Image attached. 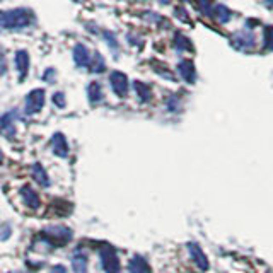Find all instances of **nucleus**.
Listing matches in <instances>:
<instances>
[{
    "instance_id": "nucleus-12",
    "label": "nucleus",
    "mask_w": 273,
    "mask_h": 273,
    "mask_svg": "<svg viewBox=\"0 0 273 273\" xmlns=\"http://www.w3.org/2000/svg\"><path fill=\"white\" fill-rule=\"evenodd\" d=\"M53 150H55L56 155H60V157H67L68 155V143L65 140V136H63L62 134H55L53 135Z\"/></svg>"
},
{
    "instance_id": "nucleus-3",
    "label": "nucleus",
    "mask_w": 273,
    "mask_h": 273,
    "mask_svg": "<svg viewBox=\"0 0 273 273\" xmlns=\"http://www.w3.org/2000/svg\"><path fill=\"white\" fill-rule=\"evenodd\" d=\"M101 255V263H102V268H104L106 273H120L121 268H120V260H118V255L113 248L109 246H104V248L99 251Z\"/></svg>"
},
{
    "instance_id": "nucleus-7",
    "label": "nucleus",
    "mask_w": 273,
    "mask_h": 273,
    "mask_svg": "<svg viewBox=\"0 0 273 273\" xmlns=\"http://www.w3.org/2000/svg\"><path fill=\"white\" fill-rule=\"evenodd\" d=\"M16 116H17L16 111H10L0 118V135L7 136V138H12L14 134H16V127H14Z\"/></svg>"
},
{
    "instance_id": "nucleus-15",
    "label": "nucleus",
    "mask_w": 273,
    "mask_h": 273,
    "mask_svg": "<svg viewBox=\"0 0 273 273\" xmlns=\"http://www.w3.org/2000/svg\"><path fill=\"white\" fill-rule=\"evenodd\" d=\"M87 96H89V101L92 104H96V102H99L102 99V87L99 82H91L87 86Z\"/></svg>"
},
{
    "instance_id": "nucleus-20",
    "label": "nucleus",
    "mask_w": 273,
    "mask_h": 273,
    "mask_svg": "<svg viewBox=\"0 0 273 273\" xmlns=\"http://www.w3.org/2000/svg\"><path fill=\"white\" fill-rule=\"evenodd\" d=\"M214 14H215V17H217L221 22H227L230 19L229 9H227V7H224V5H217V9H215Z\"/></svg>"
},
{
    "instance_id": "nucleus-13",
    "label": "nucleus",
    "mask_w": 273,
    "mask_h": 273,
    "mask_svg": "<svg viewBox=\"0 0 273 273\" xmlns=\"http://www.w3.org/2000/svg\"><path fill=\"white\" fill-rule=\"evenodd\" d=\"M128 268H130V273H152V270H150V267H149V263H147V261L143 260L142 256H134V258H132Z\"/></svg>"
},
{
    "instance_id": "nucleus-16",
    "label": "nucleus",
    "mask_w": 273,
    "mask_h": 273,
    "mask_svg": "<svg viewBox=\"0 0 273 273\" xmlns=\"http://www.w3.org/2000/svg\"><path fill=\"white\" fill-rule=\"evenodd\" d=\"M72 268H74V273H87V256L77 253L72 258Z\"/></svg>"
},
{
    "instance_id": "nucleus-5",
    "label": "nucleus",
    "mask_w": 273,
    "mask_h": 273,
    "mask_svg": "<svg viewBox=\"0 0 273 273\" xmlns=\"http://www.w3.org/2000/svg\"><path fill=\"white\" fill-rule=\"evenodd\" d=\"M188 253H189V258L193 260V263L196 265V268L198 270H202V272H207L208 270V258H207V255L203 253V249L200 248L196 242H188Z\"/></svg>"
},
{
    "instance_id": "nucleus-2",
    "label": "nucleus",
    "mask_w": 273,
    "mask_h": 273,
    "mask_svg": "<svg viewBox=\"0 0 273 273\" xmlns=\"http://www.w3.org/2000/svg\"><path fill=\"white\" fill-rule=\"evenodd\" d=\"M43 237H45V241L50 242V246H56V244L63 246L72 239V230L63 226H53L45 230Z\"/></svg>"
},
{
    "instance_id": "nucleus-26",
    "label": "nucleus",
    "mask_w": 273,
    "mask_h": 273,
    "mask_svg": "<svg viewBox=\"0 0 273 273\" xmlns=\"http://www.w3.org/2000/svg\"><path fill=\"white\" fill-rule=\"evenodd\" d=\"M3 162V154H2V150H0V164Z\"/></svg>"
},
{
    "instance_id": "nucleus-25",
    "label": "nucleus",
    "mask_w": 273,
    "mask_h": 273,
    "mask_svg": "<svg viewBox=\"0 0 273 273\" xmlns=\"http://www.w3.org/2000/svg\"><path fill=\"white\" fill-rule=\"evenodd\" d=\"M5 68H7V65H5V58H3V56L0 55V74H5Z\"/></svg>"
},
{
    "instance_id": "nucleus-1",
    "label": "nucleus",
    "mask_w": 273,
    "mask_h": 273,
    "mask_svg": "<svg viewBox=\"0 0 273 273\" xmlns=\"http://www.w3.org/2000/svg\"><path fill=\"white\" fill-rule=\"evenodd\" d=\"M33 22V12L28 9L0 10V29H21Z\"/></svg>"
},
{
    "instance_id": "nucleus-19",
    "label": "nucleus",
    "mask_w": 273,
    "mask_h": 273,
    "mask_svg": "<svg viewBox=\"0 0 273 273\" xmlns=\"http://www.w3.org/2000/svg\"><path fill=\"white\" fill-rule=\"evenodd\" d=\"M89 68L94 72V74H97V72H102L106 68V62H104V58H102L99 53H94V56L91 58Z\"/></svg>"
},
{
    "instance_id": "nucleus-11",
    "label": "nucleus",
    "mask_w": 273,
    "mask_h": 273,
    "mask_svg": "<svg viewBox=\"0 0 273 273\" xmlns=\"http://www.w3.org/2000/svg\"><path fill=\"white\" fill-rule=\"evenodd\" d=\"M74 60L79 67H86L91 63V55L89 50L84 46V45H75L74 48Z\"/></svg>"
},
{
    "instance_id": "nucleus-27",
    "label": "nucleus",
    "mask_w": 273,
    "mask_h": 273,
    "mask_svg": "<svg viewBox=\"0 0 273 273\" xmlns=\"http://www.w3.org/2000/svg\"><path fill=\"white\" fill-rule=\"evenodd\" d=\"M0 2H2V0H0Z\"/></svg>"
},
{
    "instance_id": "nucleus-10",
    "label": "nucleus",
    "mask_w": 273,
    "mask_h": 273,
    "mask_svg": "<svg viewBox=\"0 0 273 273\" xmlns=\"http://www.w3.org/2000/svg\"><path fill=\"white\" fill-rule=\"evenodd\" d=\"M14 62H16V68H17L19 75H21V79H24L26 74H28V70H29V55H28V51L19 50L16 53Z\"/></svg>"
},
{
    "instance_id": "nucleus-6",
    "label": "nucleus",
    "mask_w": 273,
    "mask_h": 273,
    "mask_svg": "<svg viewBox=\"0 0 273 273\" xmlns=\"http://www.w3.org/2000/svg\"><path fill=\"white\" fill-rule=\"evenodd\" d=\"M109 84H111V89L115 91L116 96L125 97L128 94V77L123 72H118V70L113 72L109 75Z\"/></svg>"
},
{
    "instance_id": "nucleus-4",
    "label": "nucleus",
    "mask_w": 273,
    "mask_h": 273,
    "mask_svg": "<svg viewBox=\"0 0 273 273\" xmlns=\"http://www.w3.org/2000/svg\"><path fill=\"white\" fill-rule=\"evenodd\" d=\"M45 106V91L34 89L26 97V115H36Z\"/></svg>"
},
{
    "instance_id": "nucleus-17",
    "label": "nucleus",
    "mask_w": 273,
    "mask_h": 273,
    "mask_svg": "<svg viewBox=\"0 0 273 273\" xmlns=\"http://www.w3.org/2000/svg\"><path fill=\"white\" fill-rule=\"evenodd\" d=\"M134 87H135L136 94H138L140 101H143V102L150 101V97H152V91H150L149 86H145L143 82H138V81H136L135 84H134Z\"/></svg>"
},
{
    "instance_id": "nucleus-14",
    "label": "nucleus",
    "mask_w": 273,
    "mask_h": 273,
    "mask_svg": "<svg viewBox=\"0 0 273 273\" xmlns=\"http://www.w3.org/2000/svg\"><path fill=\"white\" fill-rule=\"evenodd\" d=\"M31 174L36 183H40L41 186H50V178H48V173L45 171V168L41 164H34L31 168Z\"/></svg>"
},
{
    "instance_id": "nucleus-23",
    "label": "nucleus",
    "mask_w": 273,
    "mask_h": 273,
    "mask_svg": "<svg viewBox=\"0 0 273 273\" xmlns=\"http://www.w3.org/2000/svg\"><path fill=\"white\" fill-rule=\"evenodd\" d=\"M0 239H7L9 237V234H10V227L9 226H0Z\"/></svg>"
},
{
    "instance_id": "nucleus-9",
    "label": "nucleus",
    "mask_w": 273,
    "mask_h": 273,
    "mask_svg": "<svg viewBox=\"0 0 273 273\" xmlns=\"http://www.w3.org/2000/svg\"><path fill=\"white\" fill-rule=\"evenodd\" d=\"M21 198L24 200V203L28 205L29 208H33V210H36V208L40 207V196H38V193L34 191L31 186L21 188Z\"/></svg>"
},
{
    "instance_id": "nucleus-18",
    "label": "nucleus",
    "mask_w": 273,
    "mask_h": 273,
    "mask_svg": "<svg viewBox=\"0 0 273 273\" xmlns=\"http://www.w3.org/2000/svg\"><path fill=\"white\" fill-rule=\"evenodd\" d=\"M236 41H239V46H241V50H246V48H251L255 46V36H253L251 33H239Z\"/></svg>"
},
{
    "instance_id": "nucleus-8",
    "label": "nucleus",
    "mask_w": 273,
    "mask_h": 273,
    "mask_svg": "<svg viewBox=\"0 0 273 273\" xmlns=\"http://www.w3.org/2000/svg\"><path fill=\"white\" fill-rule=\"evenodd\" d=\"M178 70H180V75L188 82V84H193L196 81V70L195 65H193L191 60H183V62L178 65Z\"/></svg>"
},
{
    "instance_id": "nucleus-22",
    "label": "nucleus",
    "mask_w": 273,
    "mask_h": 273,
    "mask_svg": "<svg viewBox=\"0 0 273 273\" xmlns=\"http://www.w3.org/2000/svg\"><path fill=\"white\" fill-rule=\"evenodd\" d=\"M53 102H55V106H58V108H65V96H63V92H55V96H53Z\"/></svg>"
},
{
    "instance_id": "nucleus-24",
    "label": "nucleus",
    "mask_w": 273,
    "mask_h": 273,
    "mask_svg": "<svg viewBox=\"0 0 273 273\" xmlns=\"http://www.w3.org/2000/svg\"><path fill=\"white\" fill-rule=\"evenodd\" d=\"M50 273H67V270H65V267H62V265H56V267L51 268Z\"/></svg>"
},
{
    "instance_id": "nucleus-21",
    "label": "nucleus",
    "mask_w": 273,
    "mask_h": 273,
    "mask_svg": "<svg viewBox=\"0 0 273 273\" xmlns=\"http://www.w3.org/2000/svg\"><path fill=\"white\" fill-rule=\"evenodd\" d=\"M174 45H176V48H180V50H189V48H191L189 40L188 38H184L183 34H176V41H174Z\"/></svg>"
}]
</instances>
